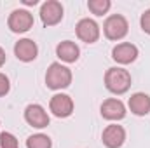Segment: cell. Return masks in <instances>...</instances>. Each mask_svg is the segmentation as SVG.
I'll return each instance as SVG.
<instances>
[{
  "label": "cell",
  "mask_w": 150,
  "mask_h": 148,
  "mask_svg": "<svg viewBox=\"0 0 150 148\" xmlns=\"http://www.w3.org/2000/svg\"><path fill=\"white\" fill-rule=\"evenodd\" d=\"M105 85L113 94H122L131 85V75L124 68H110L105 75Z\"/></svg>",
  "instance_id": "6da1fadb"
},
{
  "label": "cell",
  "mask_w": 150,
  "mask_h": 148,
  "mask_svg": "<svg viewBox=\"0 0 150 148\" xmlns=\"http://www.w3.org/2000/svg\"><path fill=\"white\" fill-rule=\"evenodd\" d=\"M45 84L51 89H65L72 84V72L59 63H52L45 73Z\"/></svg>",
  "instance_id": "7a4b0ae2"
},
{
  "label": "cell",
  "mask_w": 150,
  "mask_h": 148,
  "mask_svg": "<svg viewBox=\"0 0 150 148\" xmlns=\"http://www.w3.org/2000/svg\"><path fill=\"white\" fill-rule=\"evenodd\" d=\"M127 28H129V26H127V21H126V18L120 16V14L110 16V18L105 21V25H103V32H105L107 38H110V40H120L122 37H126Z\"/></svg>",
  "instance_id": "3957f363"
},
{
  "label": "cell",
  "mask_w": 150,
  "mask_h": 148,
  "mask_svg": "<svg viewBox=\"0 0 150 148\" xmlns=\"http://www.w3.org/2000/svg\"><path fill=\"white\" fill-rule=\"evenodd\" d=\"M32 25H33V16L25 9H16L9 16V28L16 33L28 32L32 28Z\"/></svg>",
  "instance_id": "277c9868"
},
{
  "label": "cell",
  "mask_w": 150,
  "mask_h": 148,
  "mask_svg": "<svg viewBox=\"0 0 150 148\" xmlns=\"http://www.w3.org/2000/svg\"><path fill=\"white\" fill-rule=\"evenodd\" d=\"M40 18H42V23L47 26L59 23L63 18V5L56 0H47L40 7Z\"/></svg>",
  "instance_id": "5b68a950"
},
{
  "label": "cell",
  "mask_w": 150,
  "mask_h": 148,
  "mask_svg": "<svg viewBox=\"0 0 150 148\" xmlns=\"http://www.w3.org/2000/svg\"><path fill=\"white\" fill-rule=\"evenodd\" d=\"M77 37L80 38L82 42H87V44H93L96 42L100 37V26L96 25V21L86 18V19H80L77 23Z\"/></svg>",
  "instance_id": "8992f818"
},
{
  "label": "cell",
  "mask_w": 150,
  "mask_h": 148,
  "mask_svg": "<svg viewBox=\"0 0 150 148\" xmlns=\"http://www.w3.org/2000/svg\"><path fill=\"white\" fill-rule=\"evenodd\" d=\"M25 118L32 127H37V129L47 127L49 124V115L40 105H28L25 110Z\"/></svg>",
  "instance_id": "52a82bcc"
},
{
  "label": "cell",
  "mask_w": 150,
  "mask_h": 148,
  "mask_svg": "<svg viewBox=\"0 0 150 148\" xmlns=\"http://www.w3.org/2000/svg\"><path fill=\"white\" fill-rule=\"evenodd\" d=\"M49 106H51V111L56 117H68L74 111V101L67 94H56V96L51 98Z\"/></svg>",
  "instance_id": "ba28073f"
},
{
  "label": "cell",
  "mask_w": 150,
  "mask_h": 148,
  "mask_svg": "<svg viewBox=\"0 0 150 148\" xmlns=\"http://www.w3.org/2000/svg\"><path fill=\"white\" fill-rule=\"evenodd\" d=\"M101 140H103V145H105V147L119 148V147H122V143H124V140H126V131H124L120 125H117V124L108 125V127L103 131Z\"/></svg>",
  "instance_id": "9c48e42d"
},
{
  "label": "cell",
  "mask_w": 150,
  "mask_h": 148,
  "mask_svg": "<svg viewBox=\"0 0 150 148\" xmlns=\"http://www.w3.org/2000/svg\"><path fill=\"white\" fill-rule=\"evenodd\" d=\"M136 56H138V49H136V45L127 44V42L115 45L113 51H112V58L117 61V63H122V65H127V63L134 61Z\"/></svg>",
  "instance_id": "30bf717a"
},
{
  "label": "cell",
  "mask_w": 150,
  "mask_h": 148,
  "mask_svg": "<svg viewBox=\"0 0 150 148\" xmlns=\"http://www.w3.org/2000/svg\"><path fill=\"white\" fill-rule=\"evenodd\" d=\"M14 52H16V56H18V59H21V61H33L35 58H37V44L33 42V40H30V38H23V40H19V42H16V45H14Z\"/></svg>",
  "instance_id": "8fae6325"
},
{
  "label": "cell",
  "mask_w": 150,
  "mask_h": 148,
  "mask_svg": "<svg viewBox=\"0 0 150 148\" xmlns=\"http://www.w3.org/2000/svg\"><path fill=\"white\" fill-rule=\"evenodd\" d=\"M101 115L108 120H120L126 115V106L120 99H107L101 105Z\"/></svg>",
  "instance_id": "7c38bea8"
},
{
  "label": "cell",
  "mask_w": 150,
  "mask_h": 148,
  "mask_svg": "<svg viewBox=\"0 0 150 148\" xmlns=\"http://www.w3.org/2000/svg\"><path fill=\"white\" fill-rule=\"evenodd\" d=\"M56 54H58V58L63 59L65 63H74V61L79 59L80 51H79V47H77L75 42L65 40V42H61V44L56 47Z\"/></svg>",
  "instance_id": "4fadbf2b"
},
{
  "label": "cell",
  "mask_w": 150,
  "mask_h": 148,
  "mask_svg": "<svg viewBox=\"0 0 150 148\" xmlns=\"http://www.w3.org/2000/svg\"><path fill=\"white\" fill-rule=\"evenodd\" d=\"M129 108L134 115H147L150 111V98L143 92H136L129 98Z\"/></svg>",
  "instance_id": "5bb4252c"
},
{
  "label": "cell",
  "mask_w": 150,
  "mask_h": 148,
  "mask_svg": "<svg viewBox=\"0 0 150 148\" xmlns=\"http://www.w3.org/2000/svg\"><path fill=\"white\" fill-rule=\"evenodd\" d=\"M51 138L45 134H33L26 140V147L28 148H51Z\"/></svg>",
  "instance_id": "9a60e30c"
},
{
  "label": "cell",
  "mask_w": 150,
  "mask_h": 148,
  "mask_svg": "<svg viewBox=\"0 0 150 148\" xmlns=\"http://www.w3.org/2000/svg\"><path fill=\"white\" fill-rule=\"evenodd\" d=\"M110 0H89L87 2V7H89V11L93 12V14H96V16H103L108 9H110Z\"/></svg>",
  "instance_id": "2e32d148"
},
{
  "label": "cell",
  "mask_w": 150,
  "mask_h": 148,
  "mask_svg": "<svg viewBox=\"0 0 150 148\" xmlns=\"http://www.w3.org/2000/svg\"><path fill=\"white\" fill-rule=\"evenodd\" d=\"M0 147L2 148H19V145H18V140H16L14 134L2 132L0 134Z\"/></svg>",
  "instance_id": "e0dca14e"
},
{
  "label": "cell",
  "mask_w": 150,
  "mask_h": 148,
  "mask_svg": "<svg viewBox=\"0 0 150 148\" xmlns=\"http://www.w3.org/2000/svg\"><path fill=\"white\" fill-rule=\"evenodd\" d=\"M11 89V84H9V78L4 73H0V96H5Z\"/></svg>",
  "instance_id": "ac0fdd59"
},
{
  "label": "cell",
  "mask_w": 150,
  "mask_h": 148,
  "mask_svg": "<svg viewBox=\"0 0 150 148\" xmlns=\"http://www.w3.org/2000/svg\"><path fill=\"white\" fill-rule=\"evenodd\" d=\"M142 28H143V32H147L150 35V9L145 11L142 16Z\"/></svg>",
  "instance_id": "d6986e66"
},
{
  "label": "cell",
  "mask_w": 150,
  "mask_h": 148,
  "mask_svg": "<svg viewBox=\"0 0 150 148\" xmlns=\"http://www.w3.org/2000/svg\"><path fill=\"white\" fill-rule=\"evenodd\" d=\"M5 63V52H4V49L0 47V66Z\"/></svg>",
  "instance_id": "ffe728a7"
},
{
  "label": "cell",
  "mask_w": 150,
  "mask_h": 148,
  "mask_svg": "<svg viewBox=\"0 0 150 148\" xmlns=\"http://www.w3.org/2000/svg\"><path fill=\"white\" fill-rule=\"evenodd\" d=\"M23 2H25L26 5H35V4H37V0H23Z\"/></svg>",
  "instance_id": "44dd1931"
}]
</instances>
